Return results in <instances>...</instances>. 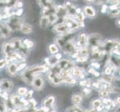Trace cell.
<instances>
[{
    "instance_id": "cell-1",
    "label": "cell",
    "mask_w": 120,
    "mask_h": 112,
    "mask_svg": "<svg viewBox=\"0 0 120 112\" xmlns=\"http://www.w3.org/2000/svg\"><path fill=\"white\" fill-rule=\"evenodd\" d=\"M49 67L47 65H34L30 67H28L25 70L21 75V78L22 81L27 85H31V83L34 80V78L40 75L41 73L49 71Z\"/></svg>"
},
{
    "instance_id": "cell-2",
    "label": "cell",
    "mask_w": 120,
    "mask_h": 112,
    "mask_svg": "<svg viewBox=\"0 0 120 112\" xmlns=\"http://www.w3.org/2000/svg\"><path fill=\"white\" fill-rule=\"evenodd\" d=\"M5 23H6V25L9 27V28L12 31L20 30L22 24L23 23L22 22L21 19L18 17V16H16L15 15L11 16V17L8 20H6Z\"/></svg>"
},
{
    "instance_id": "cell-3",
    "label": "cell",
    "mask_w": 120,
    "mask_h": 112,
    "mask_svg": "<svg viewBox=\"0 0 120 112\" xmlns=\"http://www.w3.org/2000/svg\"><path fill=\"white\" fill-rule=\"evenodd\" d=\"M88 35L86 33H81L78 36L77 41H76V47L78 49L86 48L88 45Z\"/></svg>"
},
{
    "instance_id": "cell-4",
    "label": "cell",
    "mask_w": 120,
    "mask_h": 112,
    "mask_svg": "<svg viewBox=\"0 0 120 112\" xmlns=\"http://www.w3.org/2000/svg\"><path fill=\"white\" fill-rule=\"evenodd\" d=\"M57 67L61 71H67V70H70L74 67V64L72 62L68 59H61L57 64Z\"/></svg>"
},
{
    "instance_id": "cell-5",
    "label": "cell",
    "mask_w": 120,
    "mask_h": 112,
    "mask_svg": "<svg viewBox=\"0 0 120 112\" xmlns=\"http://www.w3.org/2000/svg\"><path fill=\"white\" fill-rule=\"evenodd\" d=\"M31 85L36 90H41L44 88L45 85V81L43 79V78L40 75L37 76L34 78V80H33Z\"/></svg>"
},
{
    "instance_id": "cell-6",
    "label": "cell",
    "mask_w": 120,
    "mask_h": 112,
    "mask_svg": "<svg viewBox=\"0 0 120 112\" xmlns=\"http://www.w3.org/2000/svg\"><path fill=\"white\" fill-rule=\"evenodd\" d=\"M0 88L2 90L8 92V91L13 90L14 84L11 80L8 79V78H3V79L0 81Z\"/></svg>"
},
{
    "instance_id": "cell-7",
    "label": "cell",
    "mask_w": 120,
    "mask_h": 112,
    "mask_svg": "<svg viewBox=\"0 0 120 112\" xmlns=\"http://www.w3.org/2000/svg\"><path fill=\"white\" fill-rule=\"evenodd\" d=\"M54 31L57 33H58L60 35H64V34H67V33L71 32L69 30V28L66 26V24L64 23L56 24L55 26H54Z\"/></svg>"
},
{
    "instance_id": "cell-8",
    "label": "cell",
    "mask_w": 120,
    "mask_h": 112,
    "mask_svg": "<svg viewBox=\"0 0 120 112\" xmlns=\"http://www.w3.org/2000/svg\"><path fill=\"white\" fill-rule=\"evenodd\" d=\"M12 31L9 28L5 23H0V36L2 37H8L11 35Z\"/></svg>"
},
{
    "instance_id": "cell-9",
    "label": "cell",
    "mask_w": 120,
    "mask_h": 112,
    "mask_svg": "<svg viewBox=\"0 0 120 112\" xmlns=\"http://www.w3.org/2000/svg\"><path fill=\"white\" fill-rule=\"evenodd\" d=\"M7 71L8 73L11 76H16V74L18 73L17 72V66L18 64L16 62H11L8 65Z\"/></svg>"
},
{
    "instance_id": "cell-10",
    "label": "cell",
    "mask_w": 120,
    "mask_h": 112,
    "mask_svg": "<svg viewBox=\"0 0 120 112\" xmlns=\"http://www.w3.org/2000/svg\"><path fill=\"white\" fill-rule=\"evenodd\" d=\"M83 99H84V96H83L82 93H75L72 94V96L71 97V101L74 105L79 106L81 104V102H83Z\"/></svg>"
},
{
    "instance_id": "cell-11",
    "label": "cell",
    "mask_w": 120,
    "mask_h": 112,
    "mask_svg": "<svg viewBox=\"0 0 120 112\" xmlns=\"http://www.w3.org/2000/svg\"><path fill=\"white\" fill-rule=\"evenodd\" d=\"M71 73H72L73 77L79 78H81V79H84V78H85V74H84V70H83L81 68H79V67H74L71 70Z\"/></svg>"
},
{
    "instance_id": "cell-12",
    "label": "cell",
    "mask_w": 120,
    "mask_h": 112,
    "mask_svg": "<svg viewBox=\"0 0 120 112\" xmlns=\"http://www.w3.org/2000/svg\"><path fill=\"white\" fill-rule=\"evenodd\" d=\"M55 102V97L54 96H49L43 99V106L48 108H50L53 107Z\"/></svg>"
},
{
    "instance_id": "cell-13",
    "label": "cell",
    "mask_w": 120,
    "mask_h": 112,
    "mask_svg": "<svg viewBox=\"0 0 120 112\" xmlns=\"http://www.w3.org/2000/svg\"><path fill=\"white\" fill-rule=\"evenodd\" d=\"M37 2L42 8V9L55 6L54 0H37Z\"/></svg>"
},
{
    "instance_id": "cell-14",
    "label": "cell",
    "mask_w": 120,
    "mask_h": 112,
    "mask_svg": "<svg viewBox=\"0 0 120 112\" xmlns=\"http://www.w3.org/2000/svg\"><path fill=\"white\" fill-rule=\"evenodd\" d=\"M56 10H57L56 14L58 17H65L66 16H67V10L64 5H57Z\"/></svg>"
},
{
    "instance_id": "cell-15",
    "label": "cell",
    "mask_w": 120,
    "mask_h": 112,
    "mask_svg": "<svg viewBox=\"0 0 120 112\" xmlns=\"http://www.w3.org/2000/svg\"><path fill=\"white\" fill-rule=\"evenodd\" d=\"M20 31L25 35H28L33 32V27L30 24L23 23L21 26V28H20Z\"/></svg>"
},
{
    "instance_id": "cell-16",
    "label": "cell",
    "mask_w": 120,
    "mask_h": 112,
    "mask_svg": "<svg viewBox=\"0 0 120 112\" xmlns=\"http://www.w3.org/2000/svg\"><path fill=\"white\" fill-rule=\"evenodd\" d=\"M45 65H47L48 67H54V66H55L57 64V63L59 62V61L57 60L56 58L55 57V55H53L52 57H49V58H46L45 59Z\"/></svg>"
},
{
    "instance_id": "cell-17",
    "label": "cell",
    "mask_w": 120,
    "mask_h": 112,
    "mask_svg": "<svg viewBox=\"0 0 120 112\" xmlns=\"http://www.w3.org/2000/svg\"><path fill=\"white\" fill-rule=\"evenodd\" d=\"M50 25L47 16H41L40 19V26L43 29H45L49 27V26Z\"/></svg>"
},
{
    "instance_id": "cell-18",
    "label": "cell",
    "mask_w": 120,
    "mask_h": 112,
    "mask_svg": "<svg viewBox=\"0 0 120 112\" xmlns=\"http://www.w3.org/2000/svg\"><path fill=\"white\" fill-rule=\"evenodd\" d=\"M84 14L88 16V17H94L96 13L94 8L92 6H86L84 8Z\"/></svg>"
},
{
    "instance_id": "cell-19",
    "label": "cell",
    "mask_w": 120,
    "mask_h": 112,
    "mask_svg": "<svg viewBox=\"0 0 120 112\" xmlns=\"http://www.w3.org/2000/svg\"><path fill=\"white\" fill-rule=\"evenodd\" d=\"M22 44L24 47H26V49H32L33 47L34 46V42L33 40H30V39H24L22 40Z\"/></svg>"
},
{
    "instance_id": "cell-20",
    "label": "cell",
    "mask_w": 120,
    "mask_h": 112,
    "mask_svg": "<svg viewBox=\"0 0 120 112\" xmlns=\"http://www.w3.org/2000/svg\"><path fill=\"white\" fill-rule=\"evenodd\" d=\"M49 52L52 55H55V54L59 52V47L57 46V45L56 43H51L49 46Z\"/></svg>"
},
{
    "instance_id": "cell-21",
    "label": "cell",
    "mask_w": 120,
    "mask_h": 112,
    "mask_svg": "<svg viewBox=\"0 0 120 112\" xmlns=\"http://www.w3.org/2000/svg\"><path fill=\"white\" fill-rule=\"evenodd\" d=\"M48 16V19H49V23L50 24H55L56 22L57 19H58V16H57L56 14H50L47 16Z\"/></svg>"
},
{
    "instance_id": "cell-22",
    "label": "cell",
    "mask_w": 120,
    "mask_h": 112,
    "mask_svg": "<svg viewBox=\"0 0 120 112\" xmlns=\"http://www.w3.org/2000/svg\"><path fill=\"white\" fill-rule=\"evenodd\" d=\"M28 92V89L25 87H20L17 90V94L19 97H25Z\"/></svg>"
},
{
    "instance_id": "cell-23",
    "label": "cell",
    "mask_w": 120,
    "mask_h": 112,
    "mask_svg": "<svg viewBox=\"0 0 120 112\" xmlns=\"http://www.w3.org/2000/svg\"><path fill=\"white\" fill-rule=\"evenodd\" d=\"M102 104L101 101L100 100V99H94V100L92 102V106L93 107L94 109H96V108H98L100 105Z\"/></svg>"
},
{
    "instance_id": "cell-24",
    "label": "cell",
    "mask_w": 120,
    "mask_h": 112,
    "mask_svg": "<svg viewBox=\"0 0 120 112\" xmlns=\"http://www.w3.org/2000/svg\"><path fill=\"white\" fill-rule=\"evenodd\" d=\"M109 14L112 16H118L120 15V9L119 8H116V9H115V10L110 11Z\"/></svg>"
},
{
    "instance_id": "cell-25",
    "label": "cell",
    "mask_w": 120,
    "mask_h": 112,
    "mask_svg": "<svg viewBox=\"0 0 120 112\" xmlns=\"http://www.w3.org/2000/svg\"><path fill=\"white\" fill-rule=\"evenodd\" d=\"M26 67V63H24V62H20L19 64H18L17 66V72L19 73V71H22L24 70V69Z\"/></svg>"
},
{
    "instance_id": "cell-26",
    "label": "cell",
    "mask_w": 120,
    "mask_h": 112,
    "mask_svg": "<svg viewBox=\"0 0 120 112\" xmlns=\"http://www.w3.org/2000/svg\"><path fill=\"white\" fill-rule=\"evenodd\" d=\"M110 92H109L108 90H101V91H100V96L103 98H107V97L109 96Z\"/></svg>"
},
{
    "instance_id": "cell-27",
    "label": "cell",
    "mask_w": 120,
    "mask_h": 112,
    "mask_svg": "<svg viewBox=\"0 0 120 112\" xmlns=\"http://www.w3.org/2000/svg\"><path fill=\"white\" fill-rule=\"evenodd\" d=\"M8 65V61L5 58L0 60V69H2Z\"/></svg>"
},
{
    "instance_id": "cell-28",
    "label": "cell",
    "mask_w": 120,
    "mask_h": 112,
    "mask_svg": "<svg viewBox=\"0 0 120 112\" xmlns=\"http://www.w3.org/2000/svg\"><path fill=\"white\" fill-rule=\"evenodd\" d=\"M22 7H23V2L22 1H19V0H18L16 2L14 6V8H16V9H21V8H22Z\"/></svg>"
},
{
    "instance_id": "cell-29",
    "label": "cell",
    "mask_w": 120,
    "mask_h": 112,
    "mask_svg": "<svg viewBox=\"0 0 120 112\" xmlns=\"http://www.w3.org/2000/svg\"><path fill=\"white\" fill-rule=\"evenodd\" d=\"M33 93H34V91H33L32 90H28L27 93L26 94V96H25V99H31V97L33 96Z\"/></svg>"
},
{
    "instance_id": "cell-30",
    "label": "cell",
    "mask_w": 120,
    "mask_h": 112,
    "mask_svg": "<svg viewBox=\"0 0 120 112\" xmlns=\"http://www.w3.org/2000/svg\"><path fill=\"white\" fill-rule=\"evenodd\" d=\"M22 14H23L22 8H21V9H16V11L14 12V15L16 16H18V17H20V16H22Z\"/></svg>"
},
{
    "instance_id": "cell-31",
    "label": "cell",
    "mask_w": 120,
    "mask_h": 112,
    "mask_svg": "<svg viewBox=\"0 0 120 112\" xmlns=\"http://www.w3.org/2000/svg\"><path fill=\"white\" fill-rule=\"evenodd\" d=\"M0 112H8L4 102H0Z\"/></svg>"
},
{
    "instance_id": "cell-32",
    "label": "cell",
    "mask_w": 120,
    "mask_h": 112,
    "mask_svg": "<svg viewBox=\"0 0 120 112\" xmlns=\"http://www.w3.org/2000/svg\"><path fill=\"white\" fill-rule=\"evenodd\" d=\"M49 108H48L42 107V108H40L36 109L35 112H49Z\"/></svg>"
},
{
    "instance_id": "cell-33",
    "label": "cell",
    "mask_w": 120,
    "mask_h": 112,
    "mask_svg": "<svg viewBox=\"0 0 120 112\" xmlns=\"http://www.w3.org/2000/svg\"><path fill=\"white\" fill-rule=\"evenodd\" d=\"M112 70H113L112 67H107L105 69V74L107 75V76H110V73H112Z\"/></svg>"
},
{
    "instance_id": "cell-34",
    "label": "cell",
    "mask_w": 120,
    "mask_h": 112,
    "mask_svg": "<svg viewBox=\"0 0 120 112\" xmlns=\"http://www.w3.org/2000/svg\"><path fill=\"white\" fill-rule=\"evenodd\" d=\"M91 93V90L89 88H85L83 89V93L84 95H90V93Z\"/></svg>"
},
{
    "instance_id": "cell-35",
    "label": "cell",
    "mask_w": 120,
    "mask_h": 112,
    "mask_svg": "<svg viewBox=\"0 0 120 112\" xmlns=\"http://www.w3.org/2000/svg\"><path fill=\"white\" fill-rule=\"evenodd\" d=\"M107 8H108V7H107V5H103L101 6V13H106L107 11Z\"/></svg>"
},
{
    "instance_id": "cell-36",
    "label": "cell",
    "mask_w": 120,
    "mask_h": 112,
    "mask_svg": "<svg viewBox=\"0 0 120 112\" xmlns=\"http://www.w3.org/2000/svg\"><path fill=\"white\" fill-rule=\"evenodd\" d=\"M55 57L56 58H57V60H58V61H60V60L62 59V54L60 53V52H58V53L55 54Z\"/></svg>"
},
{
    "instance_id": "cell-37",
    "label": "cell",
    "mask_w": 120,
    "mask_h": 112,
    "mask_svg": "<svg viewBox=\"0 0 120 112\" xmlns=\"http://www.w3.org/2000/svg\"><path fill=\"white\" fill-rule=\"evenodd\" d=\"M109 8H110V11H112V10H115V9H116V8H118V6L115 5H111L109 7Z\"/></svg>"
},
{
    "instance_id": "cell-38",
    "label": "cell",
    "mask_w": 120,
    "mask_h": 112,
    "mask_svg": "<svg viewBox=\"0 0 120 112\" xmlns=\"http://www.w3.org/2000/svg\"><path fill=\"white\" fill-rule=\"evenodd\" d=\"M92 66L95 68H99V67H100V64H98V63H96V62H95V63H93Z\"/></svg>"
},
{
    "instance_id": "cell-39",
    "label": "cell",
    "mask_w": 120,
    "mask_h": 112,
    "mask_svg": "<svg viewBox=\"0 0 120 112\" xmlns=\"http://www.w3.org/2000/svg\"><path fill=\"white\" fill-rule=\"evenodd\" d=\"M10 0H0V2L3 3V4H5V5H8V3L9 2Z\"/></svg>"
},
{
    "instance_id": "cell-40",
    "label": "cell",
    "mask_w": 120,
    "mask_h": 112,
    "mask_svg": "<svg viewBox=\"0 0 120 112\" xmlns=\"http://www.w3.org/2000/svg\"><path fill=\"white\" fill-rule=\"evenodd\" d=\"M116 26H117L118 27H119V28H120V19H118L117 21H116Z\"/></svg>"
},
{
    "instance_id": "cell-41",
    "label": "cell",
    "mask_w": 120,
    "mask_h": 112,
    "mask_svg": "<svg viewBox=\"0 0 120 112\" xmlns=\"http://www.w3.org/2000/svg\"><path fill=\"white\" fill-rule=\"evenodd\" d=\"M116 102L118 103L119 105H120V97H119L116 99Z\"/></svg>"
},
{
    "instance_id": "cell-42",
    "label": "cell",
    "mask_w": 120,
    "mask_h": 112,
    "mask_svg": "<svg viewBox=\"0 0 120 112\" xmlns=\"http://www.w3.org/2000/svg\"><path fill=\"white\" fill-rule=\"evenodd\" d=\"M85 2H93L94 0H84Z\"/></svg>"
}]
</instances>
